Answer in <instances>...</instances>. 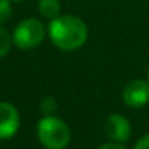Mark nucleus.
<instances>
[{
  "mask_svg": "<svg viewBox=\"0 0 149 149\" xmlns=\"http://www.w3.org/2000/svg\"><path fill=\"white\" fill-rule=\"evenodd\" d=\"M48 37L56 48L63 52H74L85 45L88 39V27L79 16L59 15L50 21Z\"/></svg>",
  "mask_w": 149,
  "mask_h": 149,
  "instance_id": "f257e3e1",
  "label": "nucleus"
},
{
  "mask_svg": "<svg viewBox=\"0 0 149 149\" xmlns=\"http://www.w3.org/2000/svg\"><path fill=\"white\" fill-rule=\"evenodd\" d=\"M37 138L45 149H66L71 143L69 125L56 116H43L37 123Z\"/></svg>",
  "mask_w": 149,
  "mask_h": 149,
  "instance_id": "f03ea898",
  "label": "nucleus"
},
{
  "mask_svg": "<svg viewBox=\"0 0 149 149\" xmlns=\"http://www.w3.org/2000/svg\"><path fill=\"white\" fill-rule=\"evenodd\" d=\"M48 31L45 29L43 23L37 18H26L21 23L16 24L13 34V45H16L19 50H34L45 40V36Z\"/></svg>",
  "mask_w": 149,
  "mask_h": 149,
  "instance_id": "7ed1b4c3",
  "label": "nucleus"
},
{
  "mask_svg": "<svg viewBox=\"0 0 149 149\" xmlns=\"http://www.w3.org/2000/svg\"><path fill=\"white\" fill-rule=\"evenodd\" d=\"M21 127V117L16 106L8 101H0V139H11Z\"/></svg>",
  "mask_w": 149,
  "mask_h": 149,
  "instance_id": "20e7f679",
  "label": "nucleus"
},
{
  "mask_svg": "<svg viewBox=\"0 0 149 149\" xmlns=\"http://www.w3.org/2000/svg\"><path fill=\"white\" fill-rule=\"evenodd\" d=\"M122 100L128 107H143L149 103V82L143 79H133L123 87Z\"/></svg>",
  "mask_w": 149,
  "mask_h": 149,
  "instance_id": "39448f33",
  "label": "nucleus"
},
{
  "mask_svg": "<svg viewBox=\"0 0 149 149\" xmlns=\"http://www.w3.org/2000/svg\"><path fill=\"white\" fill-rule=\"evenodd\" d=\"M104 133L114 143H127L132 136V123L122 114H111L104 122Z\"/></svg>",
  "mask_w": 149,
  "mask_h": 149,
  "instance_id": "423d86ee",
  "label": "nucleus"
},
{
  "mask_svg": "<svg viewBox=\"0 0 149 149\" xmlns=\"http://www.w3.org/2000/svg\"><path fill=\"white\" fill-rule=\"evenodd\" d=\"M39 11L43 18L55 19L61 15V3L59 0H39Z\"/></svg>",
  "mask_w": 149,
  "mask_h": 149,
  "instance_id": "0eeeda50",
  "label": "nucleus"
},
{
  "mask_svg": "<svg viewBox=\"0 0 149 149\" xmlns=\"http://www.w3.org/2000/svg\"><path fill=\"white\" fill-rule=\"evenodd\" d=\"M11 45H13V37H11V34L3 26H0V58H3L5 55H8Z\"/></svg>",
  "mask_w": 149,
  "mask_h": 149,
  "instance_id": "6e6552de",
  "label": "nucleus"
},
{
  "mask_svg": "<svg viewBox=\"0 0 149 149\" xmlns=\"http://www.w3.org/2000/svg\"><path fill=\"white\" fill-rule=\"evenodd\" d=\"M11 18V2L10 0H0V26H3Z\"/></svg>",
  "mask_w": 149,
  "mask_h": 149,
  "instance_id": "1a4fd4ad",
  "label": "nucleus"
},
{
  "mask_svg": "<svg viewBox=\"0 0 149 149\" xmlns=\"http://www.w3.org/2000/svg\"><path fill=\"white\" fill-rule=\"evenodd\" d=\"M40 109H42V112L45 114V116H52V114L55 112V109H56V101H55V98H52V96L42 98Z\"/></svg>",
  "mask_w": 149,
  "mask_h": 149,
  "instance_id": "9d476101",
  "label": "nucleus"
},
{
  "mask_svg": "<svg viewBox=\"0 0 149 149\" xmlns=\"http://www.w3.org/2000/svg\"><path fill=\"white\" fill-rule=\"evenodd\" d=\"M133 149H149V133H146V135H143L141 138H139L138 141L135 143V146H133Z\"/></svg>",
  "mask_w": 149,
  "mask_h": 149,
  "instance_id": "9b49d317",
  "label": "nucleus"
},
{
  "mask_svg": "<svg viewBox=\"0 0 149 149\" xmlns=\"http://www.w3.org/2000/svg\"><path fill=\"white\" fill-rule=\"evenodd\" d=\"M98 149H125V146L120 143H114V141H107L104 144H101Z\"/></svg>",
  "mask_w": 149,
  "mask_h": 149,
  "instance_id": "f8f14e48",
  "label": "nucleus"
},
{
  "mask_svg": "<svg viewBox=\"0 0 149 149\" xmlns=\"http://www.w3.org/2000/svg\"><path fill=\"white\" fill-rule=\"evenodd\" d=\"M10 2H23V0H10Z\"/></svg>",
  "mask_w": 149,
  "mask_h": 149,
  "instance_id": "ddd939ff",
  "label": "nucleus"
},
{
  "mask_svg": "<svg viewBox=\"0 0 149 149\" xmlns=\"http://www.w3.org/2000/svg\"><path fill=\"white\" fill-rule=\"evenodd\" d=\"M148 82H149V69H148Z\"/></svg>",
  "mask_w": 149,
  "mask_h": 149,
  "instance_id": "4468645a",
  "label": "nucleus"
}]
</instances>
